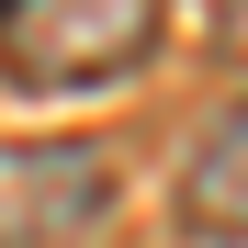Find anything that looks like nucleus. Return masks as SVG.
Here are the masks:
<instances>
[{"label": "nucleus", "mask_w": 248, "mask_h": 248, "mask_svg": "<svg viewBox=\"0 0 248 248\" xmlns=\"http://www.w3.org/2000/svg\"><path fill=\"white\" fill-rule=\"evenodd\" d=\"M158 0H0V68L12 91H102L158 57Z\"/></svg>", "instance_id": "1"}, {"label": "nucleus", "mask_w": 248, "mask_h": 248, "mask_svg": "<svg viewBox=\"0 0 248 248\" xmlns=\"http://www.w3.org/2000/svg\"><path fill=\"white\" fill-rule=\"evenodd\" d=\"M113 158L91 136H0V248H68L79 226H102Z\"/></svg>", "instance_id": "2"}, {"label": "nucleus", "mask_w": 248, "mask_h": 248, "mask_svg": "<svg viewBox=\"0 0 248 248\" xmlns=\"http://www.w3.org/2000/svg\"><path fill=\"white\" fill-rule=\"evenodd\" d=\"M181 226H203V237H248V102L181 158Z\"/></svg>", "instance_id": "3"}, {"label": "nucleus", "mask_w": 248, "mask_h": 248, "mask_svg": "<svg viewBox=\"0 0 248 248\" xmlns=\"http://www.w3.org/2000/svg\"><path fill=\"white\" fill-rule=\"evenodd\" d=\"M226 46H248V0H237V12H226Z\"/></svg>", "instance_id": "4"}]
</instances>
